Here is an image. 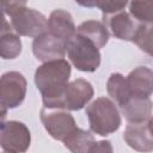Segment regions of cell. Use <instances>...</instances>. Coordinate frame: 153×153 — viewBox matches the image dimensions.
Instances as JSON below:
<instances>
[{"mask_svg":"<svg viewBox=\"0 0 153 153\" xmlns=\"http://www.w3.org/2000/svg\"><path fill=\"white\" fill-rule=\"evenodd\" d=\"M71 72V63L65 59L49 61L37 67L35 84L42 94L43 108L59 109L61 98L69 85Z\"/></svg>","mask_w":153,"mask_h":153,"instance_id":"obj_1","label":"cell"},{"mask_svg":"<svg viewBox=\"0 0 153 153\" xmlns=\"http://www.w3.org/2000/svg\"><path fill=\"white\" fill-rule=\"evenodd\" d=\"M1 7L10 17L11 26L18 36L33 37L48 32V19L41 12L26 6L25 1H4Z\"/></svg>","mask_w":153,"mask_h":153,"instance_id":"obj_2","label":"cell"},{"mask_svg":"<svg viewBox=\"0 0 153 153\" xmlns=\"http://www.w3.org/2000/svg\"><path fill=\"white\" fill-rule=\"evenodd\" d=\"M91 131L100 136L110 135L118 130L122 120L121 114L115 103L106 98L99 97L93 100L85 110Z\"/></svg>","mask_w":153,"mask_h":153,"instance_id":"obj_3","label":"cell"},{"mask_svg":"<svg viewBox=\"0 0 153 153\" xmlns=\"http://www.w3.org/2000/svg\"><path fill=\"white\" fill-rule=\"evenodd\" d=\"M67 55L72 65L81 72L92 73L100 66V51L88 39L75 33L67 42Z\"/></svg>","mask_w":153,"mask_h":153,"instance_id":"obj_4","label":"cell"},{"mask_svg":"<svg viewBox=\"0 0 153 153\" xmlns=\"http://www.w3.org/2000/svg\"><path fill=\"white\" fill-rule=\"evenodd\" d=\"M27 82L25 76L17 72L10 71L1 75L0 79V105L1 120L4 121L7 110L19 106L26 96Z\"/></svg>","mask_w":153,"mask_h":153,"instance_id":"obj_5","label":"cell"},{"mask_svg":"<svg viewBox=\"0 0 153 153\" xmlns=\"http://www.w3.org/2000/svg\"><path fill=\"white\" fill-rule=\"evenodd\" d=\"M39 118L48 134L53 139L62 142H65L79 128L71 112L63 109L43 108Z\"/></svg>","mask_w":153,"mask_h":153,"instance_id":"obj_6","label":"cell"},{"mask_svg":"<svg viewBox=\"0 0 153 153\" xmlns=\"http://www.w3.org/2000/svg\"><path fill=\"white\" fill-rule=\"evenodd\" d=\"M0 145L4 152L25 153L31 145V133L23 122L2 121L0 127Z\"/></svg>","mask_w":153,"mask_h":153,"instance_id":"obj_7","label":"cell"},{"mask_svg":"<svg viewBox=\"0 0 153 153\" xmlns=\"http://www.w3.org/2000/svg\"><path fill=\"white\" fill-rule=\"evenodd\" d=\"M93 94L94 90L90 81L81 78L75 79L67 86L61 98L59 109L67 111H79L90 103Z\"/></svg>","mask_w":153,"mask_h":153,"instance_id":"obj_8","label":"cell"},{"mask_svg":"<svg viewBox=\"0 0 153 153\" xmlns=\"http://www.w3.org/2000/svg\"><path fill=\"white\" fill-rule=\"evenodd\" d=\"M103 23L111 35L122 41L134 42L143 24L137 23L129 12L121 11L111 16H103Z\"/></svg>","mask_w":153,"mask_h":153,"instance_id":"obj_9","label":"cell"},{"mask_svg":"<svg viewBox=\"0 0 153 153\" xmlns=\"http://www.w3.org/2000/svg\"><path fill=\"white\" fill-rule=\"evenodd\" d=\"M32 53L37 60L43 63L55 60H62L67 53V42L45 32L32 42Z\"/></svg>","mask_w":153,"mask_h":153,"instance_id":"obj_10","label":"cell"},{"mask_svg":"<svg viewBox=\"0 0 153 153\" xmlns=\"http://www.w3.org/2000/svg\"><path fill=\"white\" fill-rule=\"evenodd\" d=\"M126 143L134 151L141 153H149L153 151V135L148 129V124L129 123L123 133Z\"/></svg>","mask_w":153,"mask_h":153,"instance_id":"obj_11","label":"cell"},{"mask_svg":"<svg viewBox=\"0 0 153 153\" xmlns=\"http://www.w3.org/2000/svg\"><path fill=\"white\" fill-rule=\"evenodd\" d=\"M48 32L68 42L76 33V26L72 14L65 10H55L48 18Z\"/></svg>","mask_w":153,"mask_h":153,"instance_id":"obj_12","label":"cell"},{"mask_svg":"<svg viewBox=\"0 0 153 153\" xmlns=\"http://www.w3.org/2000/svg\"><path fill=\"white\" fill-rule=\"evenodd\" d=\"M131 97L149 98L153 93V71L146 66L134 68L127 76Z\"/></svg>","mask_w":153,"mask_h":153,"instance_id":"obj_13","label":"cell"},{"mask_svg":"<svg viewBox=\"0 0 153 153\" xmlns=\"http://www.w3.org/2000/svg\"><path fill=\"white\" fill-rule=\"evenodd\" d=\"M153 103L149 98L131 97L121 106V112L129 123H143L152 116Z\"/></svg>","mask_w":153,"mask_h":153,"instance_id":"obj_14","label":"cell"},{"mask_svg":"<svg viewBox=\"0 0 153 153\" xmlns=\"http://www.w3.org/2000/svg\"><path fill=\"white\" fill-rule=\"evenodd\" d=\"M76 35L85 37L90 42H92L98 49L103 48L106 45L110 33L108 27L103 22L90 19L82 22L78 27H76Z\"/></svg>","mask_w":153,"mask_h":153,"instance_id":"obj_15","label":"cell"},{"mask_svg":"<svg viewBox=\"0 0 153 153\" xmlns=\"http://www.w3.org/2000/svg\"><path fill=\"white\" fill-rule=\"evenodd\" d=\"M12 30V26L4 17L0 36V55L4 60H13L22 53V41Z\"/></svg>","mask_w":153,"mask_h":153,"instance_id":"obj_16","label":"cell"},{"mask_svg":"<svg viewBox=\"0 0 153 153\" xmlns=\"http://www.w3.org/2000/svg\"><path fill=\"white\" fill-rule=\"evenodd\" d=\"M106 92L111 99H114L117 105H120V108L131 98L127 78H124L121 73H112L109 76L106 81Z\"/></svg>","mask_w":153,"mask_h":153,"instance_id":"obj_17","label":"cell"},{"mask_svg":"<svg viewBox=\"0 0 153 153\" xmlns=\"http://www.w3.org/2000/svg\"><path fill=\"white\" fill-rule=\"evenodd\" d=\"M96 142L90 130L78 128L65 142V147L72 153H88L92 145Z\"/></svg>","mask_w":153,"mask_h":153,"instance_id":"obj_18","label":"cell"},{"mask_svg":"<svg viewBox=\"0 0 153 153\" xmlns=\"http://www.w3.org/2000/svg\"><path fill=\"white\" fill-rule=\"evenodd\" d=\"M130 16L140 24H153V0H134L128 4Z\"/></svg>","mask_w":153,"mask_h":153,"instance_id":"obj_19","label":"cell"},{"mask_svg":"<svg viewBox=\"0 0 153 153\" xmlns=\"http://www.w3.org/2000/svg\"><path fill=\"white\" fill-rule=\"evenodd\" d=\"M78 4L86 7H98L102 11L103 16H111L117 12L124 11L126 6L129 2L127 1H86V2L78 1Z\"/></svg>","mask_w":153,"mask_h":153,"instance_id":"obj_20","label":"cell"},{"mask_svg":"<svg viewBox=\"0 0 153 153\" xmlns=\"http://www.w3.org/2000/svg\"><path fill=\"white\" fill-rule=\"evenodd\" d=\"M143 53L153 57V25H143L134 42Z\"/></svg>","mask_w":153,"mask_h":153,"instance_id":"obj_21","label":"cell"},{"mask_svg":"<svg viewBox=\"0 0 153 153\" xmlns=\"http://www.w3.org/2000/svg\"><path fill=\"white\" fill-rule=\"evenodd\" d=\"M88 153H114V148L109 140H100L92 145Z\"/></svg>","mask_w":153,"mask_h":153,"instance_id":"obj_22","label":"cell"},{"mask_svg":"<svg viewBox=\"0 0 153 153\" xmlns=\"http://www.w3.org/2000/svg\"><path fill=\"white\" fill-rule=\"evenodd\" d=\"M147 124H148V129H149V131H151V134L153 135V115L149 117V120H148V122H147Z\"/></svg>","mask_w":153,"mask_h":153,"instance_id":"obj_23","label":"cell"},{"mask_svg":"<svg viewBox=\"0 0 153 153\" xmlns=\"http://www.w3.org/2000/svg\"><path fill=\"white\" fill-rule=\"evenodd\" d=\"M4 153H7V152H4Z\"/></svg>","mask_w":153,"mask_h":153,"instance_id":"obj_24","label":"cell"}]
</instances>
